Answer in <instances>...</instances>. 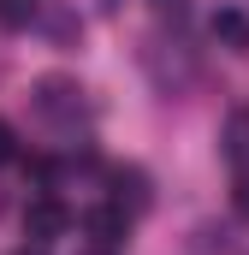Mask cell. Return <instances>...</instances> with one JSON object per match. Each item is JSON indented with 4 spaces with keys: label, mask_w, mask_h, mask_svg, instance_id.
Segmentation results:
<instances>
[{
    "label": "cell",
    "mask_w": 249,
    "mask_h": 255,
    "mask_svg": "<svg viewBox=\"0 0 249 255\" xmlns=\"http://www.w3.org/2000/svg\"><path fill=\"white\" fill-rule=\"evenodd\" d=\"M24 172H30L36 184H48V178H54V160H42V154H36V160H24Z\"/></svg>",
    "instance_id": "obj_7"
},
{
    "label": "cell",
    "mask_w": 249,
    "mask_h": 255,
    "mask_svg": "<svg viewBox=\"0 0 249 255\" xmlns=\"http://www.w3.org/2000/svg\"><path fill=\"white\" fill-rule=\"evenodd\" d=\"M77 255H113V250H107V244H89V250H77Z\"/></svg>",
    "instance_id": "obj_10"
},
{
    "label": "cell",
    "mask_w": 249,
    "mask_h": 255,
    "mask_svg": "<svg viewBox=\"0 0 249 255\" xmlns=\"http://www.w3.org/2000/svg\"><path fill=\"white\" fill-rule=\"evenodd\" d=\"M83 226H89V238H95V244H107V250H113V238H124V226H130V220H124L119 208H95Z\"/></svg>",
    "instance_id": "obj_5"
},
{
    "label": "cell",
    "mask_w": 249,
    "mask_h": 255,
    "mask_svg": "<svg viewBox=\"0 0 249 255\" xmlns=\"http://www.w3.org/2000/svg\"><path fill=\"white\" fill-rule=\"evenodd\" d=\"M214 42H226L232 54H249V12L220 6V12H214Z\"/></svg>",
    "instance_id": "obj_3"
},
{
    "label": "cell",
    "mask_w": 249,
    "mask_h": 255,
    "mask_svg": "<svg viewBox=\"0 0 249 255\" xmlns=\"http://www.w3.org/2000/svg\"><path fill=\"white\" fill-rule=\"evenodd\" d=\"M18 255H48V250H42V244H30V250H18Z\"/></svg>",
    "instance_id": "obj_11"
},
{
    "label": "cell",
    "mask_w": 249,
    "mask_h": 255,
    "mask_svg": "<svg viewBox=\"0 0 249 255\" xmlns=\"http://www.w3.org/2000/svg\"><path fill=\"white\" fill-rule=\"evenodd\" d=\"M113 190H119V214L124 220L148 208V178H142L136 166H119V172H113Z\"/></svg>",
    "instance_id": "obj_4"
},
{
    "label": "cell",
    "mask_w": 249,
    "mask_h": 255,
    "mask_svg": "<svg viewBox=\"0 0 249 255\" xmlns=\"http://www.w3.org/2000/svg\"><path fill=\"white\" fill-rule=\"evenodd\" d=\"M12 154H18V136H12V125H6V119H0V166H6Z\"/></svg>",
    "instance_id": "obj_8"
},
{
    "label": "cell",
    "mask_w": 249,
    "mask_h": 255,
    "mask_svg": "<svg viewBox=\"0 0 249 255\" xmlns=\"http://www.w3.org/2000/svg\"><path fill=\"white\" fill-rule=\"evenodd\" d=\"M30 6H36V0H0V18H6V24H24Z\"/></svg>",
    "instance_id": "obj_6"
},
{
    "label": "cell",
    "mask_w": 249,
    "mask_h": 255,
    "mask_svg": "<svg viewBox=\"0 0 249 255\" xmlns=\"http://www.w3.org/2000/svg\"><path fill=\"white\" fill-rule=\"evenodd\" d=\"M36 113L42 119H77V107H83V89L71 83V77H36Z\"/></svg>",
    "instance_id": "obj_1"
},
{
    "label": "cell",
    "mask_w": 249,
    "mask_h": 255,
    "mask_svg": "<svg viewBox=\"0 0 249 255\" xmlns=\"http://www.w3.org/2000/svg\"><path fill=\"white\" fill-rule=\"evenodd\" d=\"M24 226H30L36 244H48V238H60V232H65V208L54 202V196H36V202L24 208Z\"/></svg>",
    "instance_id": "obj_2"
},
{
    "label": "cell",
    "mask_w": 249,
    "mask_h": 255,
    "mask_svg": "<svg viewBox=\"0 0 249 255\" xmlns=\"http://www.w3.org/2000/svg\"><path fill=\"white\" fill-rule=\"evenodd\" d=\"M238 208H244V214H249V178H244V184H238Z\"/></svg>",
    "instance_id": "obj_9"
},
{
    "label": "cell",
    "mask_w": 249,
    "mask_h": 255,
    "mask_svg": "<svg viewBox=\"0 0 249 255\" xmlns=\"http://www.w3.org/2000/svg\"><path fill=\"white\" fill-rule=\"evenodd\" d=\"M0 208H6V202H0Z\"/></svg>",
    "instance_id": "obj_12"
}]
</instances>
